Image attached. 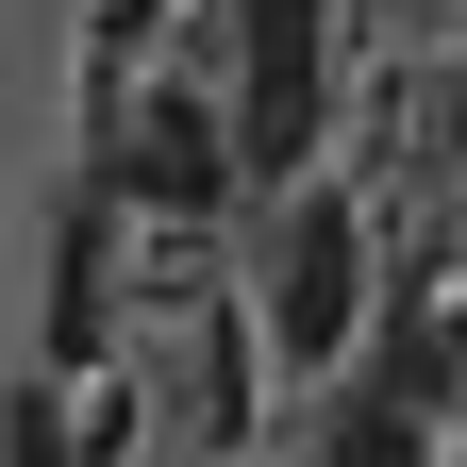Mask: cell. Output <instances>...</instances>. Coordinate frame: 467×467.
Here are the masks:
<instances>
[{
  "label": "cell",
  "mask_w": 467,
  "mask_h": 467,
  "mask_svg": "<svg viewBox=\"0 0 467 467\" xmlns=\"http://www.w3.org/2000/svg\"><path fill=\"white\" fill-rule=\"evenodd\" d=\"M350 284H368L350 201H301V217L267 234V334H284V350H334V334H350Z\"/></svg>",
  "instance_id": "6da1fadb"
},
{
  "label": "cell",
  "mask_w": 467,
  "mask_h": 467,
  "mask_svg": "<svg viewBox=\"0 0 467 467\" xmlns=\"http://www.w3.org/2000/svg\"><path fill=\"white\" fill-rule=\"evenodd\" d=\"M317 134V0H251V167H301Z\"/></svg>",
  "instance_id": "7a4b0ae2"
},
{
  "label": "cell",
  "mask_w": 467,
  "mask_h": 467,
  "mask_svg": "<svg viewBox=\"0 0 467 467\" xmlns=\"http://www.w3.org/2000/svg\"><path fill=\"white\" fill-rule=\"evenodd\" d=\"M117 184H134V201H167V217H201V201L234 184V167H217V117H201V100H150V117H134V167H117Z\"/></svg>",
  "instance_id": "3957f363"
},
{
  "label": "cell",
  "mask_w": 467,
  "mask_h": 467,
  "mask_svg": "<svg viewBox=\"0 0 467 467\" xmlns=\"http://www.w3.org/2000/svg\"><path fill=\"white\" fill-rule=\"evenodd\" d=\"M418 17H434V0H418Z\"/></svg>",
  "instance_id": "277c9868"
}]
</instances>
